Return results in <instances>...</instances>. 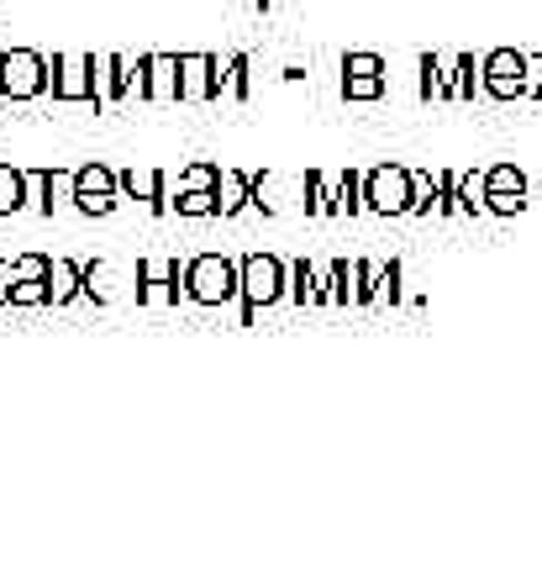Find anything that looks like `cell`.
<instances>
[{
    "label": "cell",
    "mask_w": 542,
    "mask_h": 569,
    "mask_svg": "<svg viewBox=\"0 0 542 569\" xmlns=\"http://www.w3.org/2000/svg\"><path fill=\"white\" fill-rule=\"evenodd\" d=\"M142 101H180V53H142Z\"/></svg>",
    "instance_id": "obj_11"
},
{
    "label": "cell",
    "mask_w": 542,
    "mask_h": 569,
    "mask_svg": "<svg viewBox=\"0 0 542 569\" xmlns=\"http://www.w3.org/2000/svg\"><path fill=\"white\" fill-rule=\"evenodd\" d=\"M217 201H221V217H242L253 206V174L248 169H221V184H217Z\"/></svg>",
    "instance_id": "obj_17"
},
{
    "label": "cell",
    "mask_w": 542,
    "mask_h": 569,
    "mask_svg": "<svg viewBox=\"0 0 542 569\" xmlns=\"http://www.w3.org/2000/svg\"><path fill=\"white\" fill-rule=\"evenodd\" d=\"M227 96H232V101H248V53H232V59H227Z\"/></svg>",
    "instance_id": "obj_28"
},
{
    "label": "cell",
    "mask_w": 542,
    "mask_h": 569,
    "mask_svg": "<svg viewBox=\"0 0 542 569\" xmlns=\"http://www.w3.org/2000/svg\"><path fill=\"white\" fill-rule=\"evenodd\" d=\"M484 196H526V174L516 163H490L484 169Z\"/></svg>",
    "instance_id": "obj_22"
},
{
    "label": "cell",
    "mask_w": 542,
    "mask_h": 569,
    "mask_svg": "<svg viewBox=\"0 0 542 569\" xmlns=\"http://www.w3.org/2000/svg\"><path fill=\"white\" fill-rule=\"evenodd\" d=\"M184 296V264L169 253L138 259V306H174Z\"/></svg>",
    "instance_id": "obj_8"
},
{
    "label": "cell",
    "mask_w": 542,
    "mask_h": 569,
    "mask_svg": "<svg viewBox=\"0 0 542 569\" xmlns=\"http://www.w3.org/2000/svg\"><path fill=\"white\" fill-rule=\"evenodd\" d=\"M217 184H221V163L195 159V163H184V169H180V180H174V196H184V190H217Z\"/></svg>",
    "instance_id": "obj_23"
},
{
    "label": "cell",
    "mask_w": 542,
    "mask_h": 569,
    "mask_svg": "<svg viewBox=\"0 0 542 569\" xmlns=\"http://www.w3.org/2000/svg\"><path fill=\"white\" fill-rule=\"evenodd\" d=\"M363 211V169H342L332 184V217H359Z\"/></svg>",
    "instance_id": "obj_19"
},
{
    "label": "cell",
    "mask_w": 542,
    "mask_h": 569,
    "mask_svg": "<svg viewBox=\"0 0 542 569\" xmlns=\"http://www.w3.org/2000/svg\"><path fill=\"white\" fill-rule=\"evenodd\" d=\"M48 90L59 106H96L101 111V59L96 53H53L48 63Z\"/></svg>",
    "instance_id": "obj_3"
},
{
    "label": "cell",
    "mask_w": 542,
    "mask_h": 569,
    "mask_svg": "<svg viewBox=\"0 0 542 569\" xmlns=\"http://www.w3.org/2000/svg\"><path fill=\"white\" fill-rule=\"evenodd\" d=\"M253 6H269V0H253Z\"/></svg>",
    "instance_id": "obj_34"
},
{
    "label": "cell",
    "mask_w": 542,
    "mask_h": 569,
    "mask_svg": "<svg viewBox=\"0 0 542 569\" xmlns=\"http://www.w3.org/2000/svg\"><path fill=\"white\" fill-rule=\"evenodd\" d=\"M121 284H127V274H121L111 259H90V264H84V296H90L96 306L138 301V296H132V290H121Z\"/></svg>",
    "instance_id": "obj_14"
},
{
    "label": "cell",
    "mask_w": 542,
    "mask_h": 569,
    "mask_svg": "<svg viewBox=\"0 0 542 569\" xmlns=\"http://www.w3.org/2000/svg\"><path fill=\"white\" fill-rule=\"evenodd\" d=\"M184 296L195 306L242 301V264L232 253H195V259H184Z\"/></svg>",
    "instance_id": "obj_1"
},
{
    "label": "cell",
    "mask_w": 542,
    "mask_h": 569,
    "mask_svg": "<svg viewBox=\"0 0 542 569\" xmlns=\"http://www.w3.org/2000/svg\"><path fill=\"white\" fill-rule=\"evenodd\" d=\"M322 274H327V290H332V306H359L363 259H332Z\"/></svg>",
    "instance_id": "obj_18"
},
{
    "label": "cell",
    "mask_w": 542,
    "mask_h": 569,
    "mask_svg": "<svg viewBox=\"0 0 542 569\" xmlns=\"http://www.w3.org/2000/svg\"><path fill=\"white\" fill-rule=\"evenodd\" d=\"M459 211L463 217H484V169L459 174Z\"/></svg>",
    "instance_id": "obj_25"
},
{
    "label": "cell",
    "mask_w": 542,
    "mask_h": 569,
    "mask_svg": "<svg viewBox=\"0 0 542 569\" xmlns=\"http://www.w3.org/2000/svg\"><path fill=\"white\" fill-rule=\"evenodd\" d=\"M74 211H84V217H111L121 206V174L111 169V163L101 159H90L74 169Z\"/></svg>",
    "instance_id": "obj_6"
},
{
    "label": "cell",
    "mask_w": 542,
    "mask_h": 569,
    "mask_svg": "<svg viewBox=\"0 0 542 569\" xmlns=\"http://www.w3.org/2000/svg\"><path fill=\"white\" fill-rule=\"evenodd\" d=\"M53 259L48 253H17V280H48Z\"/></svg>",
    "instance_id": "obj_30"
},
{
    "label": "cell",
    "mask_w": 542,
    "mask_h": 569,
    "mask_svg": "<svg viewBox=\"0 0 542 569\" xmlns=\"http://www.w3.org/2000/svg\"><path fill=\"white\" fill-rule=\"evenodd\" d=\"M117 174H121V196H127V201H142L153 217L169 211V184H163V169H138V163H132V169H117Z\"/></svg>",
    "instance_id": "obj_13"
},
{
    "label": "cell",
    "mask_w": 542,
    "mask_h": 569,
    "mask_svg": "<svg viewBox=\"0 0 542 569\" xmlns=\"http://www.w3.org/2000/svg\"><path fill=\"white\" fill-rule=\"evenodd\" d=\"M384 90H390V63L380 53H348L342 59V101L374 106L384 101Z\"/></svg>",
    "instance_id": "obj_9"
},
{
    "label": "cell",
    "mask_w": 542,
    "mask_h": 569,
    "mask_svg": "<svg viewBox=\"0 0 542 569\" xmlns=\"http://www.w3.org/2000/svg\"><path fill=\"white\" fill-rule=\"evenodd\" d=\"M438 211V174L411 169V217H432Z\"/></svg>",
    "instance_id": "obj_24"
},
{
    "label": "cell",
    "mask_w": 542,
    "mask_h": 569,
    "mask_svg": "<svg viewBox=\"0 0 542 569\" xmlns=\"http://www.w3.org/2000/svg\"><path fill=\"white\" fill-rule=\"evenodd\" d=\"M526 196H484V217H522Z\"/></svg>",
    "instance_id": "obj_32"
},
{
    "label": "cell",
    "mask_w": 542,
    "mask_h": 569,
    "mask_svg": "<svg viewBox=\"0 0 542 569\" xmlns=\"http://www.w3.org/2000/svg\"><path fill=\"white\" fill-rule=\"evenodd\" d=\"M169 211H180L190 222H205V217H221L217 190H184V196H169Z\"/></svg>",
    "instance_id": "obj_21"
},
{
    "label": "cell",
    "mask_w": 542,
    "mask_h": 569,
    "mask_svg": "<svg viewBox=\"0 0 542 569\" xmlns=\"http://www.w3.org/2000/svg\"><path fill=\"white\" fill-rule=\"evenodd\" d=\"M363 211H374V217H411V169L405 163L363 169Z\"/></svg>",
    "instance_id": "obj_4"
},
{
    "label": "cell",
    "mask_w": 542,
    "mask_h": 569,
    "mask_svg": "<svg viewBox=\"0 0 542 569\" xmlns=\"http://www.w3.org/2000/svg\"><path fill=\"white\" fill-rule=\"evenodd\" d=\"M242 327L259 322L263 306H280L290 296V269L280 253H242Z\"/></svg>",
    "instance_id": "obj_2"
},
{
    "label": "cell",
    "mask_w": 542,
    "mask_h": 569,
    "mask_svg": "<svg viewBox=\"0 0 542 569\" xmlns=\"http://www.w3.org/2000/svg\"><path fill=\"white\" fill-rule=\"evenodd\" d=\"M84 296V264H74V259H53V269H48V306H74Z\"/></svg>",
    "instance_id": "obj_16"
},
{
    "label": "cell",
    "mask_w": 542,
    "mask_h": 569,
    "mask_svg": "<svg viewBox=\"0 0 542 569\" xmlns=\"http://www.w3.org/2000/svg\"><path fill=\"white\" fill-rule=\"evenodd\" d=\"M474 90H480V59L459 53V101H474Z\"/></svg>",
    "instance_id": "obj_29"
},
{
    "label": "cell",
    "mask_w": 542,
    "mask_h": 569,
    "mask_svg": "<svg viewBox=\"0 0 542 569\" xmlns=\"http://www.w3.org/2000/svg\"><path fill=\"white\" fill-rule=\"evenodd\" d=\"M384 280H390V264H380V259H363V280H359V306L380 301V296H384Z\"/></svg>",
    "instance_id": "obj_27"
},
{
    "label": "cell",
    "mask_w": 542,
    "mask_h": 569,
    "mask_svg": "<svg viewBox=\"0 0 542 569\" xmlns=\"http://www.w3.org/2000/svg\"><path fill=\"white\" fill-rule=\"evenodd\" d=\"M132 90L142 96V59L106 53V59H101V96H106V106H121Z\"/></svg>",
    "instance_id": "obj_12"
},
{
    "label": "cell",
    "mask_w": 542,
    "mask_h": 569,
    "mask_svg": "<svg viewBox=\"0 0 542 569\" xmlns=\"http://www.w3.org/2000/svg\"><path fill=\"white\" fill-rule=\"evenodd\" d=\"M480 90L490 101H526V53L495 48L480 59Z\"/></svg>",
    "instance_id": "obj_7"
},
{
    "label": "cell",
    "mask_w": 542,
    "mask_h": 569,
    "mask_svg": "<svg viewBox=\"0 0 542 569\" xmlns=\"http://www.w3.org/2000/svg\"><path fill=\"white\" fill-rule=\"evenodd\" d=\"M11 290H17V259H0V306H11Z\"/></svg>",
    "instance_id": "obj_33"
},
{
    "label": "cell",
    "mask_w": 542,
    "mask_h": 569,
    "mask_svg": "<svg viewBox=\"0 0 542 569\" xmlns=\"http://www.w3.org/2000/svg\"><path fill=\"white\" fill-rule=\"evenodd\" d=\"M227 96V63L217 53H180V101L205 106Z\"/></svg>",
    "instance_id": "obj_10"
},
{
    "label": "cell",
    "mask_w": 542,
    "mask_h": 569,
    "mask_svg": "<svg viewBox=\"0 0 542 569\" xmlns=\"http://www.w3.org/2000/svg\"><path fill=\"white\" fill-rule=\"evenodd\" d=\"M11 306H48V280H17Z\"/></svg>",
    "instance_id": "obj_31"
},
{
    "label": "cell",
    "mask_w": 542,
    "mask_h": 569,
    "mask_svg": "<svg viewBox=\"0 0 542 569\" xmlns=\"http://www.w3.org/2000/svg\"><path fill=\"white\" fill-rule=\"evenodd\" d=\"M290 301L295 306H332V290H327V274L311 259H290Z\"/></svg>",
    "instance_id": "obj_15"
},
{
    "label": "cell",
    "mask_w": 542,
    "mask_h": 569,
    "mask_svg": "<svg viewBox=\"0 0 542 569\" xmlns=\"http://www.w3.org/2000/svg\"><path fill=\"white\" fill-rule=\"evenodd\" d=\"M0 96L6 101H38V96H48V59L38 48H6L0 53Z\"/></svg>",
    "instance_id": "obj_5"
},
{
    "label": "cell",
    "mask_w": 542,
    "mask_h": 569,
    "mask_svg": "<svg viewBox=\"0 0 542 569\" xmlns=\"http://www.w3.org/2000/svg\"><path fill=\"white\" fill-rule=\"evenodd\" d=\"M27 169H17V163H0V217H17V211H27Z\"/></svg>",
    "instance_id": "obj_20"
},
{
    "label": "cell",
    "mask_w": 542,
    "mask_h": 569,
    "mask_svg": "<svg viewBox=\"0 0 542 569\" xmlns=\"http://www.w3.org/2000/svg\"><path fill=\"white\" fill-rule=\"evenodd\" d=\"M305 217H332V190L322 169H305Z\"/></svg>",
    "instance_id": "obj_26"
}]
</instances>
